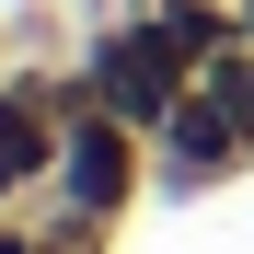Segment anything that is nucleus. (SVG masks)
Listing matches in <instances>:
<instances>
[{"instance_id": "obj_8", "label": "nucleus", "mask_w": 254, "mask_h": 254, "mask_svg": "<svg viewBox=\"0 0 254 254\" xmlns=\"http://www.w3.org/2000/svg\"><path fill=\"white\" fill-rule=\"evenodd\" d=\"M243 47H254V0H243Z\"/></svg>"}, {"instance_id": "obj_5", "label": "nucleus", "mask_w": 254, "mask_h": 254, "mask_svg": "<svg viewBox=\"0 0 254 254\" xmlns=\"http://www.w3.org/2000/svg\"><path fill=\"white\" fill-rule=\"evenodd\" d=\"M35 254H116V220H81V208L35 196Z\"/></svg>"}, {"instance_id": "obj_6", "label": "nucleus", "mask_w": 254, "mask_h": 254, "mask_svg": "<svg viewBox=\"0 0 254 254\" xmlns=\"http://www.w3.org/2000/svg\"><path fill=\"white\" fill-rule=\"evenodd\" d=\"M0 254H35V208H0Z\"/></svg>"}, {"instance_id": "obj_3", "label": "nucleus", "mask_w": 254, "mask_h": 254, "mask_svg": "<svg viewBox=\"0 0 254 254\" xmlns=\"http://www.w3.org/2000/svg\"><path fill=\"white\" fill-rule=\"evenodd\" d=\"M47 196L81 208V220H127V208L150 196V139H139L127 116L81 104V116L58 127V174H47Z\"/></svg>"}, {"instance_id": "obj_7", "label": "nucleus", "mask_w": 254, "mask_h": 254, "mask_svg": "<svg viewBox=\"0 0 254 254\" xmlns=\"http://www.w3.org/2000/svg\"><path fill=\"white\" fill-rule=\"evenodd\" d=\"M0 69H12V23H0Z\"/></svg>"}, {"instance_id": "obj_4", "label": "nucleus", "mask_w": 254, "mask_h": 254, "mask_svg": "<svg viewBox=\"0 0 254 254\" xmlns=\"http://www.w3.org/2000/svg\"><path fill=\"white\" fill-rule=\"evenodd\" d=\"M139 23H150L185 69H220V58L243 47V0H139Z\"/></svg>"}, {"instance_id": "obj_1", "label": "nucleus", "mask_w": 254, "mask_h": 254, "mask_svg": "<svg viewBox=\"0 0 254 254\" xmlns=\"http://www.w3.org/2000/svg\"><path fill=\"white\" fill-rule=\"evenodd\" d=\"M81 81H93V104H104V116H127L139 139H162V116L185 104V81H196V69L162 47L139 12H116V23H81Z\"/></svg>"}, {"instance_id": "obj_2", "label": "nucleus", "mask_w": 254, "mask_h": 254, "mask_svg": "<svg viewBox=\"0 0 254 254\" xmlns=\"http://www.w3.org/2000/svg\"><path fill=\"white\" fill-rule=\"evenodd\" d=\"M231 174H254V116L220 81H185V104L150 139V196H220Z\"/></svg>"}]
</instances>
